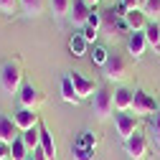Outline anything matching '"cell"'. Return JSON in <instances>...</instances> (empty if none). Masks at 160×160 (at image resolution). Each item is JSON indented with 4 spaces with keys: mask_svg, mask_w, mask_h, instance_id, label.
I'll return each mask as SVG.
<instances>
[{
    "mask_svg": "<svg viewBox=\"0 0 160 160\" xmlns=\"http://www.w3.org/2000/svg\"><path fill=\"white\" fill-rule=\"evenodd\" d=\"M21 87H23V71H21V66L13 64V61H5L3 66H0V89H3L8 97H13V94L21 92Z\"/></svg>",
    "mask_w": 160,
    "mask_h": 160,
    "instance_id": "6da1fadb",
    "label": "cell"
},
{
    "mask_svg": "<svg viewBox=\"0 0 160 160\" xmlns=\"http://www.w3.org/2000/svg\"><path fill=\"white\" fill-rule=\"evenodd\" d=\"M92 109L99 119H107L114 109V92L109 89H97L94 92V99H92Z\"/></svg>",
    "mask_w": 160,
    "mask_h": 160,
    "instance_id": "7a4b0ae2",
    "label": "cell"
},
{
    "mask_svg": "<svg viewBox=\"0 0 160 160\" xmlns=\"http://www.w3.org/2000/svg\"><path fill=\"white\" fill-rule=\"evenodd\" d=\"M122 31H130L127 23H125V18H119V15L114 13V8L104 10V13H102V33H104L107 38H117V36H122Z\"/></svg>",
    "mask_w": 160,
    "mask_h": 160,
    "instance_id": "3957f363",
    "label": "cell"
},
{
    "mask_svg": "<svg viewBox=\"0 0 160 160\" xmlns=\"http://www.w3.org/2000/svg\"><path fill=\"white\" fill-rule=\"evenodd\" d=\"M132 112H135V117L152 114V112H158V102H155V99H152L148 92L137 89V92L132 94Z\"/></svg>",
    "mask_w": 160,
    "mask_h": 160,
    "instance_id": "277c9868",
    "label": "cell"
},
{
    "mask_svg": "<svg viewBox=\"0 0 160 160\" xmlns=\"http://www.w3.org/2000/svg\"><path fill=\"white\" fill-rule=\"evenodd\" d=\"M125 152H127L130 160H145L148 158V140H145V135H140V132L130 135L125 140Z\"/></svg>",
    "mask_w": 160,
    "mask_h": 160,
    "instance_id": "5b68a950",
    "label": "cell"
},
{
    "mask_svg": "<svg viewBox=\"0 0 160 160\" xmlns=\"http://www.w3.org/2000/svg\"><path fill=\"white\" fill-rule=\"evenodd\" d=\"M102 69H104V76L109 79V82H122V79L127 76V64H125V58L119 53H109L107 64Z\"/></svg>",
    "mask_w": 160,
    "mask_h": 160,
    "instance_id": "8992f818",
    "label": "cell"
},
{
    "mask_svg": "<svg viewBox=\"0 0 160 160\" xmlns=\"http://www.w3.org/2000/svg\"><path fill=\"white\" fill-rule=\"evenodd\" d=\"M114 127H117V135L127 140L130 135L137 132V117L135 114H127V112H117L114 114Z\"/></svg>",
    "mask_w": 160,
    "mask_h": 160,
    "instance_id": "52a82bcc",
    "label": "cell"
},
{
    "mask_svg": "<svg viewBox=\"0 0 160 160\" xmlns=\"http://www.w3.org/2000/svg\"><path fill=\"white\" fill-rule=\"evenodd\" d=\"M18 102H21V109H33L36 112L38 102H41V94H38V89L33 84H23L21 94H18Z\"/></svg>",
    "mask_w": 160,
    "mask_h": 160,
    "instance_id": "ba28073f",
    "label": "cell"
},
{
    "mask_svg": "<svg viewBox=\"0 0 160 160\" xmlns=\"http://www.w3.org/2000/svg\"><path fill=\"white\" fill-rule=\"evenodd\" d=\"M92 10H94V8L87 5V0H71V13H69L71 23H74V26H87Z\"/></svg>",
    "mask_w": 160,
    "mask_h": 160,
    "instance_id": "9c48e42d",
    "label": "cell"
},
{
    "mask_svg": "<svg viewBox=\"0 0 160 160\" xmlns=\"http://www.w3.org/2000/svg\"><path fill=\"white\" fill-rule=\"evenodd\" d=\"M13 125L21 130V132H26V130H31V127L38 125V114H36L33 109H18V112L13 114Z\"/></svg>",
    "mask_w": 160,
    "mask_h": 160,
    "instance_id": "30bf717a",
    "label": "cell"
},
{
    "mask_svg": "<svg viewBox=\"0 0 160 160\" xmlns=\"http://www.w3.org/2000/svg\"><path fill=\"white\" fill-rule=\"evenodd\" d=\"M71 84H74V89H76V94H79V99H87V97H94V92H97V87H94V82H89V79H84L82 74H71Z\"/></svg>",
    "mask_w": 160,
    "mask_h": 160,
    "instance_id": "8fae6325",
    "label": "cell"
},
{
    "mask_svg": "<svg viewBox=\"0 0 160 160\" xmlns=\"http://www.w3.org/2000/svg\"><path fill=\"white\" fill-rule=\"evenodd\" d=\"M145 48H148V38H145V33H142V31L130 33V38H127V51H130L135 58H140V56L145 53Z\"/></svg>",
    "mask_w": 160,
    "mask_h": 160,
    "instance_id": "7c38bea8",
    "label": "cell"
},
{
    "mask_svg": "<svg viewBox=\"0 0 160 160\" xmlns=\"http://www.w3.org/2000/svg\"><path fill=\"white\" fill-rule=\"evenodd\" d=\"M15 137H21V135H18V127L13 125V119L0 114V142L13 145V142H15Z\"/></svg>",
    "mask_w": 160,
    "mask_h": 160,
    "instance_id": "4fadbf2b",
    "label": "cell"
},
{
    "mask_svg": "<svg viewBox=\"0 0 160 160\" xmlns=\"http://www.w3.org/2000/svg\"><path fill=\"white\" fill-rule=\"evenodd\" d=\"M38 130H41V148L43 150V155H46V160H56V142H53V137H51V132L46 130V125H41L38 122Z\"/></svg>",
    "mask_w": 160,
    "mask_h": 160,
    "instance_id": "5bb4252c",
    "label": "cell"
},
{
    "mask_svg": "<svg viewBox=\"0 0 160 160\" xmlns=\"http://www.w3.org/2000/svg\"><path fill=\"white\" fill-rule=\"evenodd\" d=\"M125 23H127V28H130L132 33H135V31H145V26H148V15H145L142 10H127Z\"/></svg>",
    "mask_w": 160,
    "mask_h": 160,
    "instance_id": "9a60e30c",
    "label": "cell"
},
{
    "mask_svg": "<svg viewBox=\"0 0 160 160\" xmlns=\"http://www.w3.org/2000/svg\"><path fill=\"white\" fill-rule=\"evenodd\" d=\"M145 38H148V46L155 48V53H160V23L158 21H148L145 26Z\"/></svg>",
    "mask_w": 160,
    "mask_h": 160,
    "instance_id": "2e32d148",
    "label": "cell"
},
{
    "mask_svg": "<svg viewBox=\"0 0 160 160\" xmlns=\"http://www.w3.org/2000/svg\"><path fill=\"white\" fill-rule=\"evenodd\" d=\"M21 3V10L26 18H38L46 10V0H18Z\"/></svg>",
    "mask_w": 160,
    "mask_h": 160,
    "instance_id": "e0dca14e",
    "label": "cell"
},
{
    "mask_svg": "<svg viewBox=\"0 0 160 160\" xmlns=\"http://www.w3.org/2000/svg\"><path fill=\"white\" fill-rule=\"evenodd\" d=\"M132 94L130 89H117L114 92V109L117 112H130L132 109Z\"/></svg>",
    "mask_w": 160,
    "mask_h": 160,
    "instance_id": "ac0fdd59",
    "label": "cell"
},
{
    "mask_svg": "<svg viewBox=\"0 0 160 160\" xmlns=\"http://www.w3.org/2000/svg\"><path fill=\"white\" fill-rule=\"evenodd\" d=\"M69 51H71L74 56H87V53H89V43L84 41L82 33H74V36L69 38Z\"/></svg>",
    "mask_w": 160,
    "mask_h": 160,
    "instance_id": "d6986e66",
    "label": "cell"
},
{
    "mask_svg": "<svg viewBox=\"0 0 160 160\" xmlns=\"http://www.w3.org/2000/svg\"><path fill=\"white\" fill-rule=\"evenodd\" d=\"M21 137H23V142H26V148H28L31 152H36V150H38V145H41V130H38V125H36V127H31V130H26Z\"/></svg>",
    "mask_w": 160,
    "mask_h": 160,
    "instance_id": "ffe728a7",
    "label": "cell"
},
{
    "mask_svg": "<svg viewBox=\"0 0 160 160\" xmlns=\"http://www.w3.org/2000/svg\"><path fill=\"white\" fill-rule=\"evenodd\" d=\"M48 8L53 18H66L71 13V0H48Z\"/></svg>",
    "mask_w": 160,
    "mask_h": 160,
    "instance_id": "44dd1931",
    "label": "cell"
},
{
    "mask_svg": "<svg viewBox=\"0 0 160 160\" xmlns=\"http://www.w3.org/2000/svg\"><path fill=\"white\" fill-rule=\"evenodd\" d=\"M31 158V150L26 148L23 137H15V142L10 145V160H28Z\"/></svg>",
    "mask_w": 160,
    "mask_h": 160,
    "instance_id": "7402d4cb",
    "label": "cell"
},
{
    "mask_svg": "<svg viewBox=\"0 0 160 160\" xmlns=\"http://www.w3.org/2000/svg\"><path fill=\"white\" fill-rule=\"evenodd\" d=\"M61 97H64V102H69V104H79L82 102L79 94H76V89H74V84H71V76H66L61 82Z\"/></svg>",
    "mask_w": 160,
    "mask_h": 160,
    "instance_id": "603a6c76",
    "label": "cell"
},
{
    "mask_svg": "<svg viewBox=\"0 0 160 160\" xmlns=\"http://www.w3.org/2000/svg\"><path fill=\"white\" fill-rule=\"evenodd\" d=\"M142 13L152 21L160 18V0H142Z\"/></svg>",
    "mask_w": 160,
    "mask_h": 160,
    "instance_id": "cb8c5ba5",
    "label": "cell"
},
{
    "mask_svg": "<svg viewBox=\"0 0 160 160\" xmlns=\"http://www.w3.org/2000/svg\"><path fill=\"white\" fill-rule=\"evenodd\" d=\"M89 53H92V61L99 64V66H104V64H107V58H109V51H107L104 46H97V43H94V48H92Z\"/></svg>",
    "mask_w": 160,
    "mask_h": 160,
    "instance_id": "d4e9b609",
    "label": "cell"
},
{
    "mask_svg": "<svg viewBox=\"0 0 160 160\" xmlns=\"http://www.w3.org/2000/svg\"><path fill=\"white\" fill-rule=\"evenodd\" d=\"M74 158L76 160H94V150L92 148H84V145H76L74 148Z\"/></svg>",
    "mask_w": 160,
    "mask_h": 160,
    "instance_id": "484cf974",
    "label": "cell"
},
{
    "mask_svg": "<svg viewBox=\"0 0 160 160\" xmlns=\"http://www.w3.org/2000/svg\"><path fill=\"white\" fill-rule=\"evenodd\" d=\"M18 5H21L18 0H0V13L3 15H13L18 10Z\"/></svg>",
    "mask_w": 160,
    "mask_h": 160,
    "instance_id": "4316f807",
    "label": "cell"
},
{
    "mask_svg": "<svg viewBox=\"0 0 160 160\" xmlns=\"http://www.w3.org/2000/svg\"><path fill=\"white\" fill-rule=\"evenodd\" d=\"M150 132H152V140H155V145L160 148V109L155 112V119H152V125H150Z\"/></svg>",
    "mask_w": 160,
    "mask_h": 160,
    "instance_id": "83f0119b",
    "label": "cell"
},
{
    "mask_svg": "<svg viewBox=\"0 0 160 160\" xmlns=\"http://www.w3.org/2000/svg\"><path fill=\"white\" fill-rule=\"evenodd\" d=\"M87 26L102 33V13H97V10H92V15H89V21H87Z\"/></svg>",
    "mask_w": 160,
    "mask_h": 160,
    "instance_id": "f1b7e54d",
    "label": "cell"
},
{
    "mask_svg": "<svg viewBox=\"0 0 160 160\" xmlns=\"http://www.w3.org/2000/svg\"><path fill=\"white\" fill-rule=\"evenodd\" d=\"M82 36H84V41H87V43H94V41H97V36H99V31H94V28H89V26H84V31H82Z\"/></svg>",
    "mask_w": 160,
    "mask_h": 160,
    "instance_id": "f546056e",
    "label": "cell"
},
{
    "mask_svg": "<svg viewBox=\"0 0 160 160\" xmlns=\"http://www.w3.org/2000/svg\"><path fill=\"white\" fill-rule=\"evenodd\" d=\"M125 10H142V0H119Z\"/></svg>",
    "mask_w": 160,
    "mask_h": 160,
    "instance_id": "4dcf8cb0",
    "label": "cell"
},
{
    "mask_svg": "<svg viewBox=\"0 0 160 160\" xmlns=\"http://www.w3.org/2000/svg\"><path fill=\"white\" fill-rule=\"evenodd\" d=\"M0 160H10V145L0 142Z\"/></svg>",
    "mask_w": 160,
    "mask_h": 160,
    "instance_id": "1f68e13d",
    "label": "cell"
},
{
    "mask_svg": "<svg viewBox=\"0 0 160 160\" xmlns=\"http://www.w3.org/2000/svg\"><path fill=\"white\" fill-rule=\"evenodd\" d=\"M79 145H84V148H92L94 150V137H92V132H84V140Z\"/></svg>",
    "mask_w": 160,
    "mask_h": 160,
    "instance_id": "d6a6232c",
    "label": "cell"
},
{
    "mask_svg": "<svg viewBox=\"0 0 160 160\" xmlns=\"http://www.w3.org/2000/svg\"><path fill=\"white\" fill-rule=\"evenodd\" d=\"M97 3H99V0H87V5H89V8H97Z\"/></svg>",
    "mask_w": 160,
    "mask_h": 160,
    "instance_id": "836d02e7",
    "label": "cell"
},
{
    "mask_svg": "<svg viewBox=\"0 0 160 160\" xmlns=\"http://www.w3.org/2000/svg\"><path fill=\"white\" fill-rule=\"evenodd\" d=\"M28 160H36V158H33V155H31V158H28Z\"/></svg>",
    "mask_w": 160,
    "mask_h": 160,
    "instance_id": "e575fe53",
    "label": "cell"
}]
</instances>
